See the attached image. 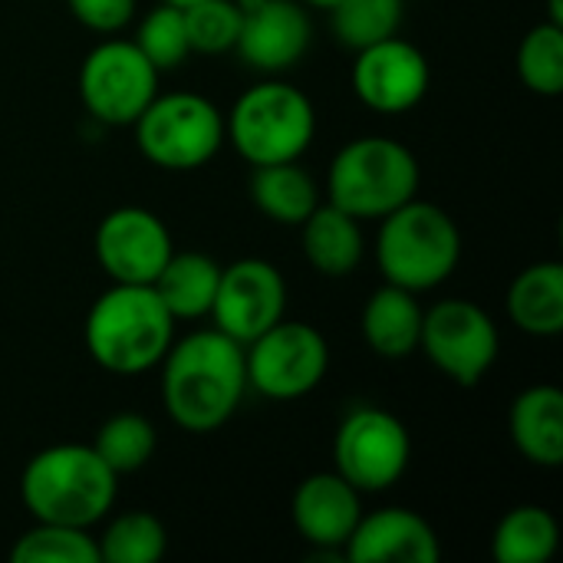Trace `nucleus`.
Instances as JSON below:
<instances>
[{"label":"nucleus","mask_w":563,"mask_h":563,"mask_svg":"<svg viewBox=\"0 0 563 563\" xmlns=\"http://www.w3.org/2000/svg\"><path fill=\"white\" fill-rule=\"evenodd\" d=\"M158 366L165 412L191 435L218 432L244 402V346L214 327L175 340Z\"/></svg>","instance_id":"obj_1"},{"label":"nucleus","mask_w":563,"mask_h":563,"mask_svg":"<svg viewBox=\"0 0 563 563\" xmlns=\"http://www.w3.org/2000/svg\"><path fill=\"white\" fill-rule=\"evenodd\" d=\"M119 495V475L92 445L59 442L36 452L20 475V501L33 521L92 531L109 518Z\"/></svg>","instance_id":"obj_2"},{"label":"nucleus","mask_w":563,"mask_h":563,"mask_svg":"<svg viewBox=\"0 0 563 563\" xmlns=\"http://www.w3.org/2000/svg\"><path fill=\"white\" fill-rule=\"evenodd\" d=\"M86 350L112 376L155 369L175 343V317L152 284H112L86 313Z\"/></svg>","instance_id":"obj_3"},{"label":"nucleus","mask_w":563,"mask_h":563,"mask_svg":"<svg viewBox=\"0 0 563 563\" xmlns=\"http://www.w3.org/2000/svg\"><path fill=\"white\" fill-rule=\"evenodd\" d=\"M459 261L462 231L445 208L416 195L402 208L379 218L376 264L386 284L426 294L442 287L455 274Z\"/></svg>","instance_id":"obj_4"},{"label":"nucleus","mask_w":563,"mask_h":563,"mask_svg":"<svg viewBox=\"0 0 563 563\" xmlns=\"http://www.w3.org/2000/svg\"><path fill=\"white\" fill-rule=\"evenodd\" d=\"M317 112L303 89L277 76L244 89L224 115V142L251 165L300 162L313 145Z\"/></svg>","instance_id":"obj_5"},{"label":"nucleus","mask_w":563,"mask_h":563,"mask_svg":"<svg viewBox=\"0 0 563 563\" xmlns=\"http://www.w3.org/2000/svg\"><path fill=\"white\" fill-rule=\"evenodd\" d=\"M419 162L412 148L389 135L350 139L330 162L327 201L356 221H379L419 195Z\"/></svg>","instance_id":"obj_6"},{"label":"nucleus","mask_w":563,"mask_h":563,"mask_svg":"<svg viewBox=\"0 0 563 563\" xmlns=\"http://www.w3.org/2000/svg\"><path fill=\"white\" fill-rule=\"evenodd\" d=\"M132 129L139 152L165 172L205 168L224 145V115L198 92H158Z\"/></svg>","instance_id":"obj_7"},{"label":"nucleus","mask_w":563,"mask_h":563,"mask_svg":"<svg viewBox=\"0 0 563 563\" xmlns=\"http://www.w3.org/2000/svg\"><path fill=\"white\" fill-rule=\"evenodd\" d=\"M247 389L274 402L310 396L330 369L327 336L303 320H277L244 346Z\"/></svg>","instance_id":"obj_8"},{"label":"nucleus","mask_w":563,"mask_h":563,"mask_svg":"<svg viewBox=\"0 0 563 563\" xmlns=\"http://www.w3.org/2000/svg\"><path fill=\"white\" fill-rule=\"evenodd\" d=\"M419 353L455 386H478L501 353V333L495 320L475 300H439L422 313Z\"/></svg>","instance_id":"obj_9"},{"label":"nucleus","mask_w":563,"mask_h":563,"mask_svg":"<svg viewBox=\"0 0 563 563\" xmlns=\"http://www.w3.org/2000/svg\"><path fill=\"white\" fill-rule=\"evenodd\" d=\"M333 462L360 495L393 488L412 462V435L406 422L379 406L346 412L333 439Z\"/></svg>","instance_id":"obj_10"},{"label":"nucleus","mask_w":563,"mask_h":563,"mask_svg":"<svg viewBox=\"0 0 563 563\" xmlns=\"http://www.w3.org/2000/svg\"><path fill=\"white\" fill-rule=\"evenodd\" d=\"M158 69L132 40H102L79 66V99L102 125H132L158 96Z\"/></svg>","instance_id":"obj_11"},{"label":"nucleus","mask_w":563,"mask_h":563,"mask_svg":"<svg viewBox=\"0 0 563 563\" xmlns=\"http://www.w3.org/2000/svg\"><path fill=\"white\" fill-rule=\"evenodd\" d=\"M287 313V280L264 257H241L221 267L218 294L211 303L214 330L228 333L241 346L271 330Z\"/></svg>","instance_id":"obj_12"},{"label":"nucleus","mask_w":563,"mask_h":563,"mask_svg":"<svg viewBox=\"0 0 563 563\" xmlns=\"http://www.w3.org/2000/svg\"><path fill=\"white\" fill-rule=\"evenodd\" d=\"M429 82L432 66L426 53L399 33L356 49L353 92L379 115H402L416 109L426 99Z\"/></svg>","instance_id":"obj_13"},{"label":"nucleus","mask_w":563,"mask_h":563,"mask_svg":"<svg viewBox=\"0 0 563 563\" xmlns=\"http://www.w3.org/2000/svg\"><path fill=\"white\" fill-rule=\"evenodd\" d=\"M172 251L168 224L139 205L109 211L96 228V261L112 284H152Z\"/></svg>","instance_id":"obj_14"},{"label":"nucleus","mask_w":563,"mask_h":563,"mask_svg":"<svg viewBox=\"0 0 563 563\" xmlns=\"http://www.w3.org/2000/svg\"><path fill=\"white\" fill-rule=\"evenodd\" d=\"M241 33L234 53L241 63L264 76H277L294 69L313 40L310 16L300 0H254L241 7Z\"/></svg>","instance_id":"obj_15"},{"label":"nucleus","mask_w":563,"mask_h":563,"mask_svg":"<svg viewBox=\"0 0 563 563\" xmlns=\"http://www.w3.org/2000/svg\"><path fill=\"white\" fill-rule=\"evenodd\" d=\"M360 515V492L340 472L307 475L290 498V518L297 534L323 558H343V544L353 534Z\"/></svg>","instance_id":"obj_16"},{"label":"nucleus","mask_w":563,"mask_h":563,"mask_svg":"<svg viewBox=\"0 0 563 563\" xmlns=\"http://www.w3.org/2000/svg\"><path fill=\"white\" fill-rule=\"evenodd\" d=\"M343 561L353 563H439L442 541L435 528L409 508H379L360 515L343 544Z\"/></svg>","instance_id":"obj_17"},{"label":"nucleus","mask_w":563,"mask_h":563,"mask_svg":"<svg viewBox=\"0 0 563 563\" xmlns=\"http://www.w3.org/2000/svg\"><path fill=\"white\" fill-rule=\"evenodd\" d=\"M511 442L538 468L563 465V393L558 386H531L511 402Z\"/></svg>","instance_id":"obj_18"},{"label":"nucleus","mask_w":563,"mask_h":563,"mask_svg":"<svg viewBox=\"0 0 563 563\" xmlns=\"http://www.w3.org/2000/svg\"><path fill=\"white\" fill-rule=\"evenodd\" d=\"M300 244L307 264L323 277H346L363 264L366 238L353 214L333 201H320L300 224Z\"/></svg>","instance_id":"obj_19"},{"label":"nucleus","mask_w":563,"mask_h":563,"mask_svg":"<svg viewBox=\"0 0 563 563\" xmlns=\"http://www.w3.org/2000/svg\"><path fill=\"white\" fill-rule=\"evenodd\" d=\"M422 303L419 294L396 284H383L369 294L363 307V340L383 360H406L419 350L422 333Z\"/></svg>","instance_id":"obj_20"},{"label":"nucleus","mask_w":563,"mask_h":563,"mask_svg":"<svg viewBox=\"0 0 563 563\" xmlns=\"http://www.w3.org/2000/svg\"><path fill=\"white\" fill-rule=\"evenodd\" d=\"M511 323L538 340L563 333V264L538 261L525 267L508 287Z\"/></svg>","instance_id":"obj_21"},{"label":"nucleus","mask_w":563,"mask_h":563,"mask_svg":"<svg viewBox=\"0 0 563 563\" xmlns=\"http://www.w3.org/2000/svg\"><path fill=\"white\" fill-rule=\"evenodd\" d=\"M221 280V264L201 251H172L152 290L165 303V310L178 320H201L211 313L214 294Z\"/></svg>","instance_id":"obj_22"},{"label":"nucleus","mask_w":563,"mask_h":563,"mask_svg":"<svg viewBox=\"0 0 563 563\" xmlns=\"http://www.w3.org/2000/svg\"><path fill=\"white\" fill-rule=\"evenodd\" d=\"M251 198L257 211L277 224L300 228L307 214L320 205V188L300 162L257 165L251 175Z\"/></svg>","instance_id":"obj_23"},{"label":"nucleus","mask_w":563,"mask_h":563,"mask_svg":"<svg viewBox=\"0 0 563 563\" xmlns=\"http://www.w3.org/2000/svg\"><path fill=\"white\" fill-rule=\"evenodd\" d=\"M558 518L541 505H518L498 521L492 554L498 563H548L558 554Z\"/></svg>","instance_id":"obj_24"},{"label":"nucleus","mask_w":563,"mask_h":563,"mask_svg":"<svg viewBox=\"0 0 563 563\" xmlns=\"http://www.w3.org/2000/svg\"><path fill=\"white\" fill-rule=\"evenodd\" d=\"M99 563H155L168 551V531L152 511L115 515L96 538Z\"/></svg>","instance_id":"obj_25"},{"label":"nucleus","mask_w":563,"mask_h":563,"mask_svg":"<svg viewBox=\"0 0 563 563\" xmlns=\"http://www.w3.org/2000/svg\"><path fill=\"white\" fill-rule=\"evenodd\" d=\"M158 435L155 426L139 416V412H115L102 422L92 449L99 452V459L122 478L132 475L139 468H145L155 455Z\"/></svg>","instance_id":"obj_26"},{"label":"nucleus","mask_w":563,"mask_h":563,"mask_svg":"<svg viewBox=\"0 0 563 563\" xmlns=\"http://www.w3.org/2000/svg\"><path fill=\"white\" fill-rule=\"evenodd\" d=\"M13 563H99L96 538L86 528L36 521L10 548Z\"/></svg>","instance_id":"obj_27"},{"label":"nucleus","mask_w":563,"mask_h":563,"mask_svg":"<svg viewBox=\"0 0 563 563\" xmlns=\"http://www.w3.org/2000/svg\"><path fill=\"white\" fill-rule=\"evenodd\" d=\"M518 76L534 96H561L563 92V26L538 23L525 33L518 46Z\"/></svg>","instance_id":"obj_28"},{"label":"nucleus","mask_w":563,"mask_h":563,"mask_svg":"<svg viewBox=\"0 0 563 563\" xmlns=\"http://www.w3.org/2000/svg\"><path fill=\"white\" fill-rule=\"evenodd\" d=\"M406 0H340L330 10L333 33L343 46L363 49L386 36H396L402 26Z\"/></svg>","instance_id":"obj_29"},{"label":"nucleus","mask_w":563,"mask_h":563,"mask_svg":"<svg viewBox=\"0 0 563 563\" xmlns=\"http://www.w3.org/2000/svg\"><path fill=\"white\" fill-rule=\"evenodd\" d=\"M132 43L148 56V63H152L158 73L178 69V66L188 59V53H191L188 26H185V10L162 0L158 7H152V10L139 20Z\"/></svg>","instance_id":"obj_30"},{"label":"nucleus","mask_w":563,"mask_h":563,"mask_svg":"<svg viewBox=\"0 0 563 563\" xmlns=\"http://www.w3.org/2000/svg\"><path fill=\"white\" fill-rule=\"evenodd\" d=\"M241 20H244V13H241L238 0H201V3L185 7L191 53H205V56L234 53Z\"/></svg>","instance_id":"obj_31"},{"label":"nucleus","mask_w":563,"mask_h":563,"mask_svg":"<svg viewBox=\"0 0 563 563\" xmlns=\"http://www.w3.org/2000/svg\"><path fill=\"white\" fill-rule=\"evenodd\" d=\"M73 16L92 33H119L135 16V0H66Z\"/></svg>","instance_id":"obj_32"},{"label":"nucleus","mask_w":563,"mask_h":563,"mask_svg":"<svg viewBox=\"0 0 563 563\" xmlns=\"http://www.w3.org/2000/svg\"><path fill=\"white\" fill-rule=\"evenodd\" d=\"M300 3H307V7H317V10H327V13H330V10H333L340 0H300Z\"/></svg>","instance_id":"obj_33"},{"label":"nucleus","mask_w":563,"mask_h":563,"mask_svg":"<svg viewBox=\"0 0 563 563\" xmlns=\"http://www.w3.org/2000/svg\"><path fill=\"white\" fill-rule=\"evenodd\" d=\"M551 23H561V26H563V3H561V0H551Z\"/></svg>","instance_id":"obj_34"},{"label":"nucleus","mask_w":563,"mask_h":563,"mask_svg":"<svg viewBox=\"0 0 563 563\" xmlns=\"http://www.w3.org/2000/svg\"><path fill=\"white\" fill-rule=\"evenodd\" d=\"M165 3H172V7H181V10H185V7H191V3H201V0H165Z\"/></svg>","instance_id":"obj_35"}]
</instances>
